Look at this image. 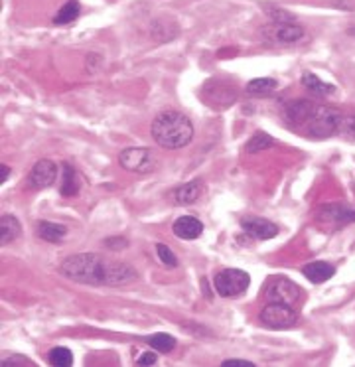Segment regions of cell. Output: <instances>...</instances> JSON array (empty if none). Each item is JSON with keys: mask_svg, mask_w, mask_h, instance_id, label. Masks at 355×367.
<instances>
[{"mask_svg": "<svg viewBox=\"0 0 355 367\" xmlns=\"http://www.w3.org/2000/svg\"><path fill=\"white\" fill-rule=\"evenodd\" d=\"M47 359H50V363L55 367H69L73 363V354L72 349L60 346V348H54L47 354Z\"/></svg>", "mask_w": 355, "mask_h": 367, "instance_id": "24", "label": "cell"}, {"mask_svg": "<svg viewBox=\"0 0 355 367\" xmlns=\"http://www.w3.org/2000/svg\"><path fill=\"white\" fill-rule=\"evenodd\" d=\"M79 12H81L79 2L77 0H69V2H65L64 6L57 10V14L54 16V24H57V26L72 24V22L79 18Z\"/></svg>", "mask_w": 355, "mask_h": 367, "instance_id": "21", "label": "cell"}, {"mask_svg": "<svg viewBox=\"0 0 355 367\" xmlns=\"http://www.w3.org/2000/svg\"><path fill=\"white\" fill-rule=\"evenodd\" d=\"M302 296V288L298 285H294L291 278H273L266 288H264V298L266 303H281L288 304V306H296Z\"/></svg>", "mask_w": 355, "mask_h": 367, "instance_id": "7", "label": "cell"}, {"mask_svg": "<svg viewBox=\"0 0 355 367\" xmlns=\"http://www.w3.org/2000/svg\"><path fill=\"white\" fill-rule=\"evenodd\" d=\"M302 85H304L310 93H314L316 97H328V95H332V93L336 91V87H334L332 83L320 79L318 75L312 74V72H306V74L302 75Z\"/></svg>", "mask_w": 355, "mask_h": 367, "instance_id": "17", "label": "cell"}, {"mask_svg": "<svg viewBox=\"0 0 355 367\" xmlns=\"http://www.w3.org/2000/svg\"><path fill=\"white\" fill-rule=\"evenodd\" d=\"M2 168V184L4 182H9V176H10V168L6 164H2L0 166Z\"/></svg>", "mask_w": 355, "mask_h": 367, "instance_id": "33", "label": "cell"}, {"mask_svg": "<svg viewBox=\"0 0 355 367\" xmlns=\"http://www.w3.org/2000/svg\"><path fill=\"white\" fill-rule=\"evenodd\" d=\"M146 344L154 349V351H158V354H168V351H172V349L176 348V340H174V336L164 334V332L148 336V338H146Z\"/></svg>", "mask_w": 355, "mask_h": 367, "instance_id": "23", "label": "cell"}, {"mask_svg": "<svg viewBox=\"0 0 355 367\" xmlns=\"http://www.w3.org/2000/svg\"><path fill=\"white\" fill-rule=\"evenodd\" d=\"M251 285V276L241 269H225L219 271L213 278L215 293L223 298H235L239 294H243Z\"/></svg>", "mask_w": 355, "mask_h": 367, "instance_id": "4", "label": "cell"}, {"mask_svg": "<svg viewBox=\"0 0 355 367\" xmlns=\"http://www.w3.org/2000/svg\"><path fill=\"white\" fill-rule=\"evenodd\" d=\"M105 266L107 263L93 253H79L67 257L60 265V273L67 276L69 281L81 283V285H105Z\"/></svg>", "mask_w": 355, "mask_h": 367, "instance_id": "2", "label": "cell"}, {"mask_svg": "<svg viewBox=\"0 0 355 367\" xmlns=\"http://www.w3.org/2000/svg\"><path fill=\"white\" fill-rule=\"evenodd\" d=\"M278 83L276 79H271V77H259V79H253V81L247 83L245 91L247 95L251 97H269L271 93L276 91Z\"/></svg>", "mask_w": 355, "mask_h": 367, "instance_id": "20", "label": "cell"}, {"mask_svg": "<svg viewBox=\"0 0 355 367\" xmlns=\"http://www.w3.org/2000/svg\"><path fill=\"white\" fill-rule=\"evenodd\" d=\"M152 138L162 148H184L193 138V125L180 111H164L152 123Z\"/></svg>", "mask_w": 355, "mask_h": 367, "instance_id": "1", "label": "cell"}, {"mask_svg": "<svg viewBox=\"0 0 355 367\" xmlns=\"http://www.w3.org/2000/svg\"><path fill=\"white\" fill-rule=\"evenodd\" d=\"M105 243H107V247H111V249H123L125 245H127V239L113 237V239H107Z\"/></svg>", "mask_w": 355, "mask_h": 367, "instance_id": "32", "label": "cell"}, {"mask_svg": "<svg viewBox=\"0 0 355 367\" xmlns=\"http://www.w3.org/2000/svg\"><path fill=\"white\" fill-rule=\"evenodd\" d=\"M118 164L135 174H150L156 168V160L148 148L130 147L118 154Z\"/></svg>", "mask_w": 355, "mask_h": 367, "instance_id": "6", "label": "cell"}, {"mask_svg": "<svg viewBox=\"0 0 355 367\" xmlns=\"http://www.w3.org/2000/svg\"><path fill=\"white\" fill-rule=\"evenodd\" d=\"M342 120H344L342 111L328 107V105H314V109L310 113L300 132L312 138H328L339 132Z\"/></svg>", "mask_w": 355, "mask_h": 367, "instance_id": "3", "label": "cell"}, {"mask_svg": "<svg viewBox=\"0 0 355 367\" xmlns=\"http://www.w3.org/2000/svg\"><path fill=\"white\" fill-rule=\"evenodd\" d=\"M223 366L225 367H253L255 363H253V361H243V359H227V361H223Z\"/></svg>", "mask_w": 355, "mask_h": 367, "instance_id": "31", "label": "cell"}, {"mask_svg": "<svg viewBox=\"0 0 355 367\" xmlns=\"http://www.w3.org/2000/svg\"><path fill=\"white\" fill-rule=\"evenodd\" d=\"M20 233H22V225L14 215L6 213L0 218V245H9L10 241L20 237Z\"/></svg>", "mask_w": 355, "mask_h": 367, "instance_id": "18", "label": "cell"}, {"mask_svg": "<svg viewBox=\"0 0 355 367\" xmlns=\"http://www.w3.org/2000/svg\"><path fill=\"white\" fill-rule=\"evenodd\" d=\"M156 361H158V356H156L154 351H145V354H140V358L137 359L138 366H154Z\"/></svg>", "mask_w": 355, "mask_h": 367, "instance_id": "29", "label": "cell"}, {"mask_svg": "<svg viewBox=\"0 0 355 367\" xmlns=\"http://www.w3.org/2000/svg\"><path fill=\"white\" fill-rule=\"evenodd\" d=\"M314 105L316 103L308 101V99H294V101L286 103L283 109V119L286 123V127L300 132L304 123L310 117V113L314 109Z\"/></svg>", "mask_w": 355, "mask_h": 367, "instance_id": "9", "label": "cell"}, {"mask_svg": "<svg viewBox=\"0 0 355 367\" xmlns=\"http://www.w3.org/2000/svg\"><path fill=\"white\" fill-rule=\"evenodd\" d=\"M79 193V176L73 170L72 164H64V178H62V196L73 198Z\"/></svg>", "mask_w": 355, "mask_h": 367, "instance_id": "22", "label": "cell"}, {"mask_svg": "<svg viewBox=\"0 0 355 367\" xmlns=\"http://www.w3.org/2000/svg\"><path fill=\"white\" fill-rule=\"evenodd\" d=\"M241 227L249 237L259 239V241H269L278 235V225L273 221L257 218V215H247L241 220Z\"/></svg>", "mask_w": 355, "mask_h": 367, "instance_id": "10", "label": "cell"}, {"mask_svg": "<svg viewBox=\"0 0 355 367\" xmlns=\"http://www.w3.org/2000/svg\"><path fill=\"white\" fill-rule=\"evenodd\" d=\"M172 231L176 237L184 239V241H191V239H198L203 233V223L198 218L182 215V218L174 221Z\"/></svg>", "mask_w": 355, "mask_h": 367, "instance_id": "14", "label": "cell"}, {"mask_svg": "<svg viewBox=\"0 0 355 367\" xmlns=\"http://www.w3.org/2000/svg\"><path fill=\"white\" fill-rule=\"evenodd\" d=\"M274 145V138L269 137V135H264V132H257L253 135V138L249 140L245 145V150L247 152H261V150H266V148H271Z\"/></svg>", "mask_w": 355, "mask_h": 367, "instance_id": "25", "label": "cell"}, {"mask_svg": "<svg viewBox=\"0 0 355 367\" xmlns=\"http://www.w3.org/2000/svg\"><path fill=\"white\" fill-rule=\"evenodd\" d=\"M316 218L320 223L328 227H342V225L355 223V208L346 203H324L318 208Z\"/></svg>", "mask_w": 355, "mask_h": 367, "instance_id": "8", "label": "cell"}, {"mask_svg": "<svg viewBox=\"0 0 355 367\" xmlns=\"http://www.w3.org/2000/svg\"><path fill=\"white\" fill-rule=\"evenodd\" d=\"M65 233H67V227L62 223H55V221H40L38 223V235L47 243H60L65 237Z\"/></svg>", "mask_w": 355, "mask_h": 367, "instance_id": "19", "label": "cell"}, {"mask_svg": "<svg viewBox=\"0 0 355 367\" xmlns=\"http://www.w3.org/2000/svg\"><path fill=\"white\" fill-rule=\"evenodd\" d=\"M156 253H158V259L164 263L166 266H178V257L174 255V251L164 243H158L156 245Z\"/></svg>", "mask_w": 355, "mask_h": 367, "instance_id": "27", "label": "cell"}, {"mask_svg": "<svg viewBox=\"0 0 355 367\" xmlns=\"http://www.w3.org/2000/svg\"><path fill=\"white\" fill-rule=\"evenodd\" d=\"M339 132H342V135H346L347 138L355 140V115H349V117L344 115V120H342Z\"/></svg>", "mask_w": 355, "mask_h": 367, "instance_id": "28", "label": "cell"}, {"mask_svg": "<svg viewBox=\"0 0 355 367\" xmlns=\"http://www.w3.org/2000/svg\"><path fill=\"white\" fill-rule=\"evenodd\" d=\"M57 178V166L52 160H40L28 174V188L32 190H44L50 188Z\"/></svg>", "mask_w": 355, "mask_h": 367, "instance_id": "11", "label": "cell"}, {"mask_svg": "<svg viewBox=\"0 0 355 367\" xmlns=\"http://www.w3.org/2000/svg\"><path fill=\"white\" fill-rule=\"evenodd\" d=\"M137 278V271L125 263H107L105 266V285H127Z\"/></svg>", "mask_w": 355, "mask_h": 367, "instance_id": "13", "label": "cell"}, {"mask_svg": "<svg viewBox=\"0 0 355 367\" xmlns=\"http://www.w3.org/2000/svg\"><path fill=\"white\" fill-rule=\"evenodd\" d=\"M302 275L306 276L310 283L322 285V283H326V281H329L332 276L336 275V266L329 265L326 261H314V263L302 266Z\"/></svg>", "mask_w": 355, "mask_h": 367, "instance_id": "15", "label": "cell"}, {"mask_svg": "<svg viewBox=\"0 0 355 367\" xmlns=\"http://www.w3.org/2000/svg\"><path fill=\"white\" fill-rule=\"evenodd\" d=\"M201 196V182L193 180V182L182 184L180 188H176L170 198L176 205H190V203L198 202V198Z\"/></svg>", "mask_w": 355, "mask_h": 367, "instance_id": "16", "label": "cell"}, {"mask_svg": "<svg viewBox=\"0 0 355 367\" xmlns=\"http://www.w3.org/2000/svg\"><path fill=\"white\" fill-rule=\"evenodd\" d=\"M264 12H266V16L273 20V22H276V24L296 22V18H294V14H292V12H288V10H284V9H278V6H266Z\"/></svg>", "mask_w": 355, "mask_h": 367, "instance_id": "26", "label": "cell"}, {"mask_svg": "<svg viewBox=\"0 0 355 367\" xmlns=\"http://www.w3.org/2000/svg\"><path fill=\"white\" fill-rule=\"evenodd\" d=\"M264 34H269L278 44H296L298 40L306 36V30L300 24H296V22H286V24L273 22L271 26L264 30Z\"/></svg>", "mask_w": 355, "mask_h": 367, "instance_id": "12", "label": "cell"}, {"mask_svg": "<svg viewBox=\"0 0 355 367\" xmlns=\"http://www.w3.org/2000/svg\"><path fill=\"white\" fill-rule=\"evenodd\" d=\"M2 366H34L32 361H28V359L20 358V356H16V358H9L2 361Z\"/></svg>", "mask_w": 355, "mask_h": 367, "instance_id": "30", "label": "cell"}, {"mask_svg": "<svg viewBox=\"0 0 355 367\" xmlns=\"http://www.w3.org/2000/svg\"><path fill=\"white\" fill-rule=\"evenodd\" d=\"M259 320L271 330H286L298 322V312L294 310V306L288 304L266 303L259 314Z\"/></svg>", "mask_w": 355, "mask_h": 367, "instance_id": "5", "label": "cell"}]
</instances>
